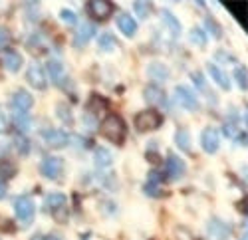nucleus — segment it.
Masks as SVG:
<instances>
[{"label":"nucleus","mask_w":248,"mask_h":240,"mask_svg":"<svg viewBox=\"0 0 248 240\" xmlns=\"http://www.w3.org/2000/svg\"><path fill=\"white\" fill-rule=\"evenodd\" d=\"M222 129H224V135H229V137H234L236 135V127L232 123H226Z\"/></svg>","instance_id":"e433bc0d"},{"label":"nucleus","mask_w":248,"mask_h":240,"mask_svg":"<svg viewBox=\"0 0 248 240\" xmlns=\"http://www.w3.org/2000/svg\"><path fill=\"white\" fill-rule=\"evenodd\" d=\"M175 99L189 111H197L199 109V99L195 95V91L187 86H177L175 88Z\"/></svg>","instance_id":"0eeeda50"},{"label":"nucleus","mask_w":248,"mask_h":240,"mask_svg":"<svg viewBox=\"0 0 248 240\" xmlns=\"http://www.w3.org/2000/svg\"><path fill=\"white\" fill-rule=\"evenodd\" d=\"M62 169H64V161L60 157H46L42 163H40V173L42 177L50 179V181H56L62 175Z\"/></svg>","instance_id":"423d86ee"},{"label":"nucleus","mask_w":248,"mask_h":240,"mask_svg":"<svg viewBox=\"0 0 248 240\" xmlns=\"http://www.w3.org/2000/svg\"><path fill=\"white\" fill-rule=\"evenodd\" d=\"M133 8H135V12L141 18H147L149 16V10H151V2H133Z\"/></svg>","instance_id":"2f4dec72"},{"label":"nucleus","mask_w":248,"mask_h":240,"mask_svg":"<svg viewBox=\"0 0 248 240\" xmlns=\"http://www.w3.org/2000/svg\"><path fill=\"white\" fill-rule=\"evenodd\" d=\"M240 240H246V232H244V234H242V236H240Z\"/></svg>","instance_id":"a19ab883"},{"label":"nucleus","mask_w":248,"mask_h":240,"mask_svg":"<svg viewBox=\"0 0 248 240\" xmlns=\"http://www.w3.org/2000/svg\"><path fill=\"white\" fill-rule=\"evenodd\" d=\"M147 74L153 82H167L169 79V68L161 62H151L147 66Z\"/></svg>","instance_id":"f3484780"},{"label":"nucleus","mask_w":248,"mask_h":240,"mask_svg":"<svg viewBox=\"0 0 248 240\" xmlns=\"http://www.w3.org/2000/svg\"><path fill=\"white\" fill-rule=\"evenodd\" d=\"M167 173H169V179L171 181H181L187 173V165L181 157H177L175 153H169L167 155Z\"/></svg>","instance_id":"9d476101"},{"label":"nucleus","mask_w":248,"mask_h":240,"mask_svg":"<svg viewBox=\"0 0 248 240\" xmlns=\"http://www.w3.org/2000/svg\"><path fill=\"white\" fill-rule=\"evenodd\" d=\"M101 135L108 137L113 143H121L123 137H125V123H123V119L117 115L106 117L101 123Z\"/></svg>","instance_id":"f257e3e1"},{"label":"nucleus","mask_w":248,"mask_h":240,"mask_svg":"<svg viewBox=\"0 0 248 240\" xmlns=\"http://www.w3.org/2000/svg\"><path fill=\"white\" fill-rule=\"evenodd\" d=\"M46 70H48V75H50V82L60 86V88H66L68 84V74H66V68L60 60H50L46 64Z\"/></svg>","instance_id":"6e6552de"},{"label":"nucleus","mask_w":248,"mask_h":240,"mask_svg":"<svg viewBox=\"0 0 248 240\" xmlns=\"http://www.w3.org/2000/svg\"><path fill=\"white\" fill-rule=\"evenodd\" d=\"M201 145H202V149H204L206 153H217V151H218V145H220V135H218V131L213 129V127L202 129V133H201Z\"/></svg>","instance_id":"9b49d317"},{"label":"nucleus","mask_w":248,"mask_h":240,"mask_svg":"<svg viewBox=\"0 0 248 240\" xmlns=\"http://www.w3.org/2000/svg\"><path fill=\"white\" fill-rule=\"evenodd\" d=\"M40 135H42L46 145L54 149H64L66 145H70V135L64 129H42Z\"/></svg>","instance_id":"39448f33"},{"label":"nucleus","mask_w":248,"mask_h":240,"mask_svg":"<svg viewBox=\"0 0 248 240\" xmlns=\"http://www.w3.org/2000/svg\"><path fill=\"white\" fill-rule=\"evenodd\" d=\"M232 232V226L229 223L220 221V218H211L206 225V236L209 240H229Z\"/></svg>","instance_id":"20e7f679"},{"label":"nucleus","mask_w":248,"mask_h":240,"mask_svg":"<svg viewBox=\"0 0 248 240\" xmlns=\"http://www.w3.org/2000/svg\"><path fill=\"white\" fill-rule=\"evenodd\" d=\"M14 212H16V216H18V221L22 223L24 226H28V225L34 221V212H36L34 201H32L30 196H26V195L18 196L16 201H14Z\"/></svg>","instance_id":"f03ea898"},{"label":"nucleus","mask_w":248,"mask_h":240,"mask_svg":"<svg viewBox=\"0 0 248 240\" xmlns=\"http://www.w3.org/2000/svg\"><path fill=\"white\" fill-rule=\"evenodd\" d=\"M117 26H119V30L125 34L127 38H133L135 32H137V22H135V18L129 16V14H125V12L117 16Z\"/></svg>","instance_id":"dca6fc26"},{"label":"nucleus","mask_w":248,"mask_h":240,"mask_svg":"<svg viewBox=\"0 0 248 240\" xmlns=\"http://www.w3.org/2000/svg\"><path fill=\"white\" fill-rule=\"evenodd\" d=\"M204 24H206V28H209V32H211L215 38H220V36H222V32H220V26L215 22V18L206 16V18H204Z\"/></svg>","instance_id":"7c9ffc66"},{"label":"nucleus","mask_w":248,"mask_h":240,"mask_svg":"<svg viewBox=\"0 0 248 240\" xmlns=\"http://www.w3.org/2000/svg\"><path fill=\"white\" fill-rule=\"evenodd\" d=\"M145 193L149 196H159L161 195V179H159L157 171H151L149 173V181L145 183Z\"/></svg>","instance_id":"5701e85b"},{"label":"nucleus","mask_w":248,"mask_h":240,"mask_svg":"<svg viewBox=\"0 0 248 240\" xmlns=\"http://www.w3.org/2000/svg\"><path fill=\"white\" fill-rule=\"evenodd\" d=\"M88 8H90L92 16L97 20H106L113 12V4L106 2V0H92V2H88Z\"/></svg>","instance_id":"ddd939ff"},{"label":"nucleus","mask_w":248,"mask_h":240,"mask_svg":"<svg viewBox=\"0 0 248 240\" xmlns=\"http://www.w3.org/2000/svg\"><path fill=\"white\" fill-rule=\"evenodd\" d=\"M58 117L62 119L64 123H72L74 121V115H72V109L66 105V104H58Z\"/></svg>","instance_id":"c85d7f7f"},{"label":"nucleus","mask_w":248,"mask_h":240,"mask_svg":"<svg viewBox=\"0 0 248 240\" xmlns=\"http://www.w3.org/2000/svg\"><path fill=\"white\" fill-rule=\"evenodd\" d=\"M2 62H4V68H6L8 72H18L20 66H22V56H20L18 52L8 50V52H4Z\"/></svg>","instance_id":"aec40b11"},{"label":"nucleus","mask_w":248,"mask_h":240,"mask_svg":"<svg viewBox=\"0 0 248 240\" xmlns=\"http://www.w3.org/2000/svg\"><path fill=\"white\" fill-rule=\"evenodd\" d=\"M26 77H28V84L34 86L36 90H44L46 88V75L42 72L38 64H30L28 72H26Z\"/></svg>","instance_id":"4468645a"},{"label":"nucleus","mask_w":248,"mask_h":240,"mask_svg":"<svg viewBox=\"0 0 248 240\" xmlns=\"http://www.w3.org/2000/svg\"><path fill=\"white\" fill-rule=\"evenodd\" d=\"M46 240H60L58 236H46Z\"/></svg>","instance_id":"ea45409f"},{"label":"nucleus","mask_w":248,"mask_h":240,"mask_svg":"<svg viewBox=\"0 0 248 240\" xmlns=\"http://www.w3.org/2000/svg\"><path fill=\"white\" fill-rule=\"evenodd\" d=\"M206 70H209V74L213 75V79H215V82H217L222 90H231V79H229V75H226L217 64H209V66H206Z\"/></svg>","instance_id":"a211bd4d"},{"label":"nucleus","mask_w":248,"mask_h":240,"mask_svg":"<svg viewBox=\"0 0 248 240\" xmlns=\"http://www.w3.org/2000/svg\"><path fill=\"white\" fill-rule=\"evenodd\" d=\"M191 77H193V82H195V86L199 88V90H202L204 93H206V97H213V91L206 88V84H204V77H202V74L201 72H195V74H191ZM213 102H215V97H213Z\"/></svg>","instance_id":"cd10ccee"},{"label":"nucleus","mask_w":248,"mask_h":240,"mask_svg":"<svg viewBox=\"0 0 248 240\" xmlns=\"http://www.w3.org/2000/svg\"><path fill=\"white\" fill-rule=\"evenodd\" d=\"M60 18H62V22H66V24H70V26H74L76 22H78V18H76V14L72 12V10H62L60 12Z\"/></svg>","instance_id":"f704fd0d"},{"label":"nucleus","mask_w":248,"mask_h":240,"mask_svg":"<svg viewBox=\"0 0 248 240\" xmlns=\"http://www.w3.org/2000/svg\"><path fill=\"white\" fill-rule=\"evenodd\" d=\"M234 77H236V84L240 86V90H242V91H246V88H248V79H246V66H238V68L234 70Z\"/></svg>","instance_id":"c756f323"},{"label":"nucleus","mask_w":248,"mask_h":240,"mask_svg":"<svg viewBox=\"0 0 248 240\" xmlns=\"http://www.w3.org/2000/svg\"><path fill=\"white\" fill-rule=\"evenodd\" d=\"M10 105H12V111H18V113H28L34 105V97L26 91V90H18L12 93V99H10Z\"/></svg>","instance_id":"1a4fd4ad"},{"label":"nucleus","mask_w":248,"mask_h":240,"mask_svg":"<svg viewBox=\"0 0 248 240\" xmlns=\"http://www.w3.org/2000/svg\"><path fill=\"white\" fill-rule=\"evenodd\" d=\"M143 95H145L147 104L167 107V97H165V93H163V90H161V88H157V86H147V88H145V91H143Z\"/></svg>","instance_id":"2eb2a0df"},{"label":"nucleus","mask_w":248,"mask_h":240,"mask_svg":"<svg viewBox=\"0 0 248 240\" xmlns=\"http://www.w3.org/2000/svg\"><path fill=\"white\" fill-rule=\"evenodd\" d=\"M44 205H46V210H50V212H58L60 209H64V207H66V195H62V193H52V195L46 196Z\"/></svg>","instance_id":"6ab92c4d"},{"label":"nucleus","mask_w":248,"mask_h":240,"mask_svg":"<svg viewBox=\"0 0 248 240\" xmlns=\"http://www.w3.org/2000/svg\"><path fill=\"white\" fill-rule=\"evenodd\" d=\"M10 44V32L6 28H0V50H4Z\"/></svg>","instance_id":"c9c22d12"},{"label":"nucleus","mask_w":248,"mask_h":240,"mask_svg":"<svg viewBox=\"0 0 248 240\" xmlns=\"http://www.w3.org/2000/svg\"><path fill=\"white\" fill-rule=\"evenodd\" d=\"M95 32H97V28H95V24H92V22H81V26L76 30V34H74V46L76 48H81L84 44H88L90 40L95 36Z\"/></svg>","instance_id":"f8f14e48"},{"label":"nucleus","mask_w":248,"mask_h":240,"mask_svg":"<svg viewBox=\"0 0 248 240\" xmlns=\"http://www.w3.org/2000/svg\"><path fill=\"white\" fill-rule=\"evenodd\" d=\"M93 155H95L93 159H95V165H97V167H109V165L113 163V155H111V151L106 149V147H95Z\"/></svg>","instance_id":"412c9836"},{"label":"nucleus","mask_w":248,"mask_h":240,"mask_svg":"<svg viewBox=\"0 0 248 240\" xmlns=\"http://www.w3.org/2000/svg\"><path fill=\"white\" fill-rule=\"evenodd\" d=\"M97 46L101 52H113L117 48V40L113 34H101L97 40Z\"/></svg>","instance_id":"a878e982"},{"label":"nucleus","mask_w":248,"mask_h":240,"mask_svg":"<svg viewBox=\"0 0 248 240\" xmlns=\"http://www.w3.org/2000/svg\"><path fill=\"white\" fill-rule=\"evenodd\" d=\"M161 18H163V22L167 24V28H169V32H171L173 36H179V34H181V22H179V20H177L169 10H163V12H161Z\"/></svg>","instance_id":"393cba45"},{"label":"nucleus","mask_w":248,"mask_h":240,"mask_svg":"<svg viewBox=\"0 0 248 240\" xmlns=\"http://www.w3.org/2000/svg\"><path fill=\"white\" fill-rule=\"evenodd\" d=\"M161 125V115L159 111L155 109H147V111H141L137 117H135V127L137 131L145 133V131H153Z\"/></svg>","instance_id":"7ed1b4c3"},{"label":"nucleus","mask_w":248,"mask_h":240,"mask_svg":"<svg viewBox=\"0 0 248 240\" xmlns=\"http://www.w3.org/2000/svg\"><path fill=\"white\" fill-rule=\"evenodd\" d=\"M24 8H26V18L28 20H38V10H40V4L38 2H26L24 4Z\"/></svg>","instance_id":"473e14b6"},{"label":"nucleus","mask_w":248,"mask_h":240,"mask_svg":"<svg viewBox=\"0 0 248 240\" xmlns=\"http://www.w3.org/2000/svg\"><path fill=\"white\" fill-rule=\"evenodd\" d=\"M14 145H16V149H18V153H20V155H26V153H28V149H30L28 139H24V137H16Z\"/></svg>","instance_id":"72a5a7b5"},{"label":"nucleus","mask_w":248,"mask_h":240,"mask_svg":"<svg viewBox=\"0 0 248 240\" xmlns=\"http://www.w3.org/2000/svg\"><path fill=\"white\" fill-rule=\"evenodd\" d=\"M189 38H191V42L197 44V46H204L206 44V32L202 28H193Z\"/></svg>","instance_id":"bb28decb"},{"label":"nucleus","mask_w":248,"mask_h":240,"mask_svg":"<svg viewBox=\"0 0 248 240\" xmlns=\"http://www.w3.org/2000/svg\"><path fill=\"white\" fill-rule=\"evenodd\" d=\"M4 196H6V185L0 181V198H4Z\"/></svg>","instance_id":"58836bf2"},{"label":"nucleus","mask_w":248,"mask_h":240,"mask_svg":"<svg viewBox=\"0 0 248 240\" xmlns=\"http://www.w3.org/2000/svg\"><path fill=\"white\" fill-rule=\"evenodd\" d=\"M175 143L183 153H189L191 151V135H189V131L187 129H179L175 133Z\"/></svg>","instance_id":"b1692460"},{"label":"nucleus","mask_w":248,"mask_h":240,"mask_svg":"<svg viewBox=\"0 0 248 240\" xmlns=\"http://www.w3.org/2000/svg\"><path fill=\"white\" fill-rule=\"evenodd\" d=\"M12 121H14V125H16V129H18V131L26 133V131L30 129V125H32V117H30L28 113H18V111H12Z\"/></svg>","instance_id":"4be33fe9"},{"label":"nucleus","mask_w":248,"mask_h":240,"mask_svg":"<svg viewBox=\"0 0 248 240\" xmlns=\"http://www.w3.org/2000/svg\"><path fill=\"white\" fill-rule=\"evenodd\" d=\"M4 131H6V117L2 111H0V133H4Z\"/></svg>","instance_id":"4c0bfd02"}]
</instances>
